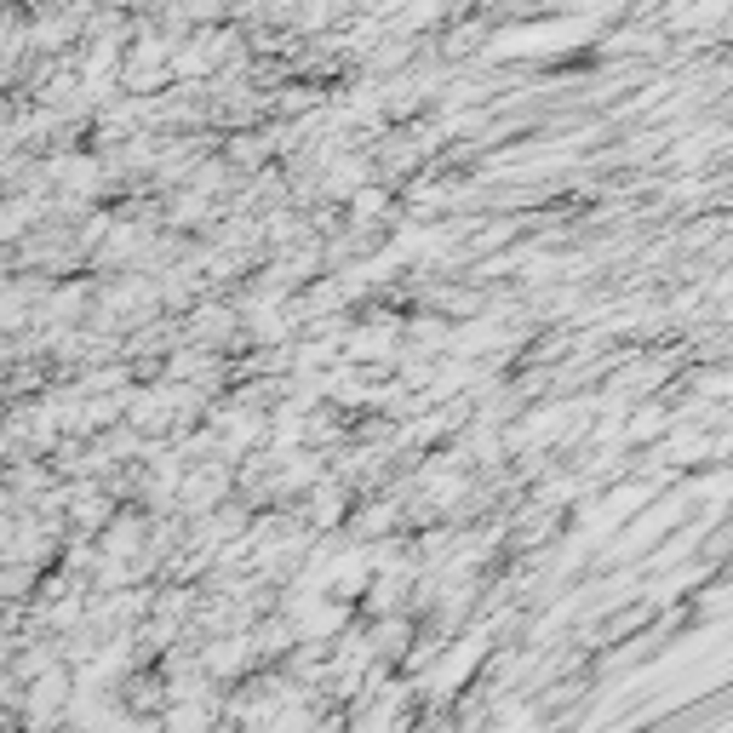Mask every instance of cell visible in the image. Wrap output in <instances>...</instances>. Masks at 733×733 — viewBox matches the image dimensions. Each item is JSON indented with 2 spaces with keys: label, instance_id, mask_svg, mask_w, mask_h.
<instances>
[{
  "label": "cell",
  "instance_id": "6da1fadb",
  "mask_svg": "<svg viewBox=\"0 0 733 733\" xmlns=\"http://www.w3.org/2000/svg\"><path fill=\"white\" fill-rule=\"evenodd\" d=\"M247 636H224V642H213V648H206L201 659H206V671H213V676H235L241 665H247Z\"/></svg>",
  "mask_w": 733,
  "mask_h": 733
},
{
  "label": "cell",
  "instance_id": "7a4b0ae2",
  "mask_svg": "<svg viewBox=\"0 0 733 733\" xmlns=\"http://www.w3.org/2000/svg\"><path fill=\"white\" fill-rule=\"evenodd\" d=\"M665 430H671V413H665V407H653V401L624 418V442H659Z\"/></svg>",
  "mask_w": 733,
  "mask_h": 733
},
{
  "label": "cell",
  "instance_id": "3957f363",
  "mask_svg": "<svg viewBox=\"0 0 733 733\" xmlns=\"http://www.w3.org/2000/svg\"><path fill=\"white\" fill-rule=\"evenodd\" d=\"M309 504H316V510H309V516H316V528H338V521H344V487H327V493L316 487V499H309Z\"/></svg>",
  "mask_w": 733,
  "mask_h": 733
},
{
  "label": "cell",
  "instance_id": "277c9868",
  "mask_svg": "<svg viewBox=\"0 0 733 733\" xmlns=\"http://www.w3.org/2000/svg\"><path fill=\"white\" fill-rule=\"evenodd\" d=\"M384 213V189H361V195L350 201V218L356 224H366V218H378Z\"/></svg>",
  "mask_w": 733,
  "mask_h": 733
},
{
  "label": "cell",
  "instance_id": "5b68a950",
  "mask_svg": "<svg viewBox=\"0 0 733 733\" xmlns=\"http://www.w3.org/2000/svg\"><path fill=\"white\" fill-rule=\"evenodd\" d=\"M395 521V504H373V510H361V533H384Z\"/></svg>",
  "mask_w": 733,
  "mask_h": 733
},
{
  "label": "cell",
  "instance_id": "8992f818",
  "mask_svg": "<svg viewBox=\"0 0 733 733\" xmlns=\"http://www.w3.org/2000/svg\"><path fill=\"white\" fill-rule=\"evenodd\" d=\"M172 218H206V195H195V189H189V195H178V201H172Z\"/></svg>",
  "mask_w": 733,
  "mask_h": 733
}]
</instances>
